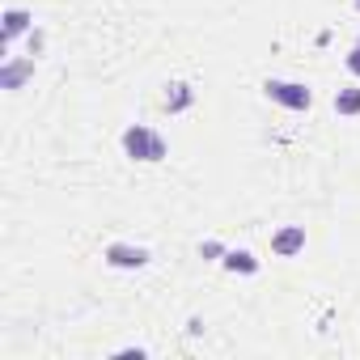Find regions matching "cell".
I'll list each match as a JSON object with an SVG mask.
<instances>
[{
	"instance_id": "3",
	"label": "cell",
	"mask_w": 360,
	"mask_h": 360,
	"mask_svg": "<svg viewBox=\"0 0 360 360\" xmlns=\"http://www.w3.org/2000/svg\"><path fill=\"white\" fill-rule=\"evenodd\" d=\"M102 259H106V267H115V271H140V267H148V250L144 246H131V242H110L106 250H102Z\"/></svg>"
},
{
	"instance_id": "10",
	"label": "cell",
	"mask_w": 360,
	"mask_h": 360,
	"mask_svg": "<svg viewBox=\"0 0 360 360\" xmlns=\"http://www.w3.org/2000/svg\"><path fill=\"white\" fill-rule=\"evenodd\" d=\"M225 242H217V238H208V242H200V259H208V263H221L225 259Z\"/></svg>"
},
{
	"instance_id": "8",
	"label": "cell",
	"mask_w": 360,
	"mask_h": 360,
	"mask_svg": "<svg viewBox=\"0 0 360 360\" xmlns=\"http://www.w3.org/2000/svg\"><path fill=\"white\" fill-rule=\"evenodd\" d=\"M30 26H34V18H30L26 9H5V43L22 39V34H26Z\"/></svg>"
},
{
	"instance_id": "4",
	"label": "cell",
	"mask_w": 360,
	"mask_h": 360,
	"mask_svg": "<svg viewBox=\"0 0 360 360\" xmlns=\"http://www.w3.org/2000/svg\"><path fill=\"white\" fill-rule=\"evenodd\" d=\"M301 250H305V229H301V225H284V229L271 233V255H276V259H292V255H301Z\"/></svg>"
},
{
	"instance_id": "5",
	"label": "cell",
	"mask_w": 360,
	"mask_h": 360,
	"mask_svg": "<svg viewBox=\"0 0 360 360\" xmlns=\"http://www.w3.org/2000/svg\"><path fill=\"white\" fill-rule=\"evenodd\" d=\"M191 102H195V89H191L187 81H174V85H165V110H169V115H183V110H191Z\"/></svg>"
},
{
	"instance_id": "2",
	"label": "cell",
	"mask_w": 360,
	"mask_h": 360,
	"mask_svg": "<svg viewBox=\"0 0 360 360\" xmlns=\"http://www.w3.org/2000/svg\"><path fill=\"white\" fill-rule=\"evenodd\" d=\"M263 94H267L276 106H284V110H309V106H314V94H309L301 81H280V77H271V81L263 85Z\"/></svg>"
},
{
	"instance_id": "7",
	"label": "cell",
	"mask_w": 360,
	"mask_h": 360,
	"mask_svg": "<svg viewBox=\"0 0 360 360\" xmlns=\"http://www.w3.org/2000/svg\"><path fill=\"white\" fill-rule=\"evenodd\" d=\"M221 267H225V271H233V276H259V259H255L250 250H225Z\"/></svg>"
},
{
	"instance_id": "1",
	"label": "cell",
	"mask_w": 360,
	"mask_h": 360,
	"mask_svg": "<svg viewBox=\"0 0 360 360\" xmlns=\"http://www.w3.org/2000/svg\"><path fill=\"white\" fill-rule=\"evenodd\" d=\"M123 153L131 157V161H165L169 157V144H165V136L161 131H153V127H144V123H131L127 131H123Z\"/></svg>"
},
{
	"instance_id": "12",
	"label": "cell",
	"mask_w": 360,
	"mask_h": 360,
	"mask_svg": "<svg viewBox=\"0 0 360 360\" xmlns=\"http://www.w3.org/2000/svg\"><path fill=\"white\" fill-rule=\"evenodd\" d=\"M352 5H356V13H360V0H352Z\"/></svg>"
},
{
	"instance_id": "6",
	"label": "cell",
	"mask_w": 360,
	"mask_h": 360,
	"mask_svg": "<svg viewBox=\"0 0 360 360\" xmlns=\"http://www.w3.org/2000/svg\"><path fill=\"white\" fill-rule=\"evenodd\" d=\"M26 77H34V60H9L0 68V89H22Z\"/></svg>"
},
{
	"instance_id": "9",
	"label": "cell",
	"mask_w": 360,
	"mask_h": 360,
	"mask_svg": "<svg viewBox=\"0 0 360 360\" xmlns=\"http://www.w3.org/2000/svg\"><path fill=\"white\" fill-rule=\"evenodd\" d=\"M335 110H339V115H347V119H352V115H360V89H356V85L339 89V94H335Z\"/></svg>"
},
{
	"instance_id": "11",
	"label": "cell",
	"mask_w": 360,
	"mask_h": 360,
	"mask_svg": "<svg viewBox=\"0 0 360 360\" xmlns=\"http://www.w3.org/2000/svg\"><path fill=\"white\" fill-rule=\"evenodd\" d=\"M343 64H347V72H352V77L360 81V43H356L352 51H347V60H343Z\"/></svg>"
}]
</instances>
